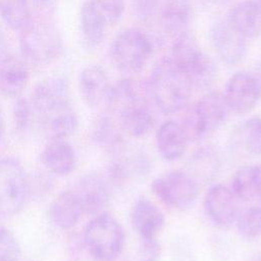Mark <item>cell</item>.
<instances>
[{
  "instance_id": "6da1fadb",
  "label": "cell",
  "mask_w": 261,
  "mask_h": 261,
  "mask_svg": "<svg viewBox=\"0 0 261 261\" xmlns=\"http://www.w3.org/2000/svg\"><path fill=\"white\" fill-rule=\"evenodd\" d=\"M193 85L170 57L160 59L153 67L146 86L148 96L164 114H173L186 108Z\"/></svg>"
},
{
  "instance_id": "7a4b0ae2",
  "label": "cell",
  "mask_w": 261,
  "mask_h": 261,
  "mask_svg": "<svg viewBox=\"0 0 261 261\" xmlns=\"http://www.w3.org/2000/svg\"><path fill=\"white\" fill-rule=\"evenodd\" d=\"M169 57L195 88L206 89L217 76L216 64L202 50L196 36L188 30L174 38Z\"/></svg>"
},
{
  "instance_id": "3957f363",
  "label": "cell",
  "mask_w": 261,
  "mask_h": 261,
  "mask_svg": "<svg viewBox=\"0 0 261 261\" xmlns=\"http://www.w3.org/2000/svg\"><path fill=\"white\" fill-rule=\"evenodd\" d=\"M84 242L97 261H114L123 251L125 232L119 221L107 212L95 215L86 225Z\"/></svg>"
},
{
  "instance_id": "277c9868",
  "label": "cell",
  "mask_w": 261,
  "mask_h": 261,
  "mask_svg": "<svg viewBox=\"0 0 261 261\" xmlns=\"http://www.w3.org/2000/svg\"><path fill=\"white\" fill-rule=\"evenodd\" d=\"M228 113L223 95L209 92L186 113L180 125L189 141H198L220 128L226 122Z\"/></svg>"
},
{
  "instance_id": "5b68a950",
  "label": "cell",
  "mask_w": 261,
  "mask_h": 261,
  "mask_svg": "<svg viewBox=\"0 0 261 261\" xmlns=\"http://www.w3.org/2000/svg\"><path fill=\"white\" fill-rule=\"evenodd\" d=\"M19 47L23 58L36 65L53 62L62 51V39L48 21H32L20 31Z\"/></svg>"
},
{
  "instance_id": "8992f818",
  "label": "cell",
  "mask_w": 261,
  "mask_h": 261,
  "mask_svg": "<svg viewBox=\"0 0 261 261\" xmlns=\"http://www.w3.org/2000/svg\"><path fill=\"white\" fill-rule=\"evenodd\" d=\"M154 53V47L147 34L138 29H126L118 33L110 46L114 65L122 72L141 71Z\"/></svg>"
},
{
  "instance_id": "52a82bcc",
  "label": "cell",
  "mask_w": 261,
  "mask_h": 261,
  "mask_svg": "<svg viewBox=\"0 0 261 261\" xmlns=\"http://www.w3.org/2000/svg\"><path fill=\"white\" fill-rule=\"evenodd\" d=\"M151 189L157 199L175 211L191 209L199 197V184L196 178L179 170L157 176L153 179Z\"/></svg>"
},
{
  "instance_id": "ba28073f",
  "label": "cell",
  "mask_w": 261,
  "mask_h": 261,
  "mask_svg": "<svg viewBox=\"0 0 261 261\" xmlns=\"http://www.w3.org/2000/svg\"><path fill=\"white\" fill-rule=\"evenodd\" d=\"M30 194V182L21 164L12 158L0 159V215L19 213Z\"/></svg>"
},
{
  "instance_id": "9c48e42d",
  "label": "cell",
  "mask_w": 261,
  "mask_h": 261,
  "mask_svg": "<svg viewBox=\"0 0 261 261\" xmlns=\"http://www.w3.org/2000/svg\"><path fill=\"white\" fill-rule=\"evenodd\" d=\"M222 95L229 111L243 115L258 104L261 99V86L253 72L241 70L228 79Z\"/></svg>"
},
{
  "instance_id": "30bf717a",
  "label": "cell",
  "mask_w": 261,
  "mask_h": 261,
  "mask_svg": "<svg viewBox=\"0 0 261 261\" xmlns=\"http://www.w3.org/2000/svg\"><path fill=\"white\" fill-rule=\"evenodd\" d=\"M204 212L207 219L216 227L227 228L236 223L240 213L239 200L224 185L211 186L204 197Z\"/></svg>"
},
{
  "instance_id": "8fae6325",
  "label": "cell",
  "mask_w": 261,
  "mask_h": 261,
  "mask_svg": "<svg viewBox=\"0 0 261 261\" xmlns=\"http://www.w3.org/2000/svg\"><path fill=\"white\" fill-rule=\"evenodd\" d=\"M105 102L110 116L116 122L149 105L142 88L132 79H122L110 86Z\"/></svg>"
},
{
  "instance_id": "7c38bea8",
  "label": "cell",
  "mask_w": 261,
  "mask_h": 261,
  "mask_svg": "<svg viewBox=\"0 0 261 261\" xmlns=\"http://www.w3.org/2000/svg\"><path fill=\"white\" fill-rule=\"evenodd\" d=\"M210 38L218 57L230 66L243 62L247 54V39L225 18L215 22Z\"/></svg>"
},
{
  "instance_id": "4fadbf2b",
  "label": "cell",
  "mask_w": 261,
  "mask_h": 261,
  "mask_svg": "<svg viewBox=\"0 0 261 261\" xmlns=\"http://www.w3.org/2000/svg\"><path fill=\"white\" fill-rule=\"evenodd\" d=\"M162 210L147 198L138 199L130 210V223L140 240H156L165 226Z\"/></svg>"
},
{
  "instance_id": "5bb4252c",
  "label": "cell",
  "mask_w": 261,
  "mask_h": 261,
  "mask_svg": "<svg viewBox=\"0 0 261 261\" xmlns=\"http://www.w3.org/2000/svg\"><path fill=\"white\" fill-rule=\"evenodd\" d=\"M74 192L83 212L93 216L105 212L104 209L110 201V190L107 181L95 173L84 175L79 180Z\"/></svg>"
},
{
  "instance_id": "9a60e30c",
  "label": "cell",
  "mask_w": 261,
  "mask_h": 261,
  "mask_svg": "<svg viewBox=\"0 0 261 261\" xmlns=\"http://www.w3.org/2000/svg\"><path fill=\"white\" fill-rule=\"evenodd\" d=\"M41 115L44 134L51 140H66L79 127V116L69 101L63 102Z\"/></svg>"
},
{
  "instance_id": "2e32d148",
  "label": "cell",
  "mask_w": 261,
  "mask_h": 261,
  "mask_svg": "<svg viewBox=\"0 0 261 261\" xmlns=\"http://www.w3.org/2000/svg\"><path fill=\"white\" fill-rule=\"evenodd\" d=\"M110 89L105 69L98 64H90L82 69L79 75V91L83 101L92 108L106 100Z\"/></svg>"
},
{
  "instance_id": "e0dca14e",
  "label": "cell",
  "mask_w": 261,
  "mask_h": 261,
  "mask_svg": "<svg viewBox=\"0 0 261 261\" xmlns=\"http://www.w3.org/2000/svg\"><path fill=\"white\" fill-rule=\"evenodd\" d=\"M40 159L49 172L60 176L70 174L77 164L76 152L66 140H51L43 149Z\"/></svg>"
},
{
  "instance_id": "ac0fdd59",
  "label": "cell",
  "mask_w": 261,
  "mask_h": 261,
  "mask_svg": "<svg viewBox=\"0 0 261 261\" xmlns=\"http://www.w3.org/2000/svg\"><path fill=\"white\" fill-rule=\"evenodd\" d=\"M34 110L39 114L69 101V84L63 76H50L41 81L31 98Z\"/></svg>"
},
{
  "instance_id": "d6986e66",
  "label": "cell",
  "mask_w": 261,
  "mask_h": 261,
  "mask_svg": "<svg viewBox=\"0 0 261 261\" xmlns=\"http://www.w3.org/2000/svg\"><path fill=\"white\" fill-rule=\"evenodd\" d=\"M30 80V69L23 59L6 56L0 61V93L7 98H18Z\"/></svg>"
},
{
  "instance_id": "ffe728a7",
  "label": "cell",
  "mask_w": 261,
  "mask_h": 261,
  "mask_svg": "<svg viewBox=\"0 0 261 261\" xmlns=\"http://www.w3.org/2000/svg\"><path fill=\"white\" fill-rule=\"evenodd\" d=\"M156 147L160 156L168 162L179 159L186 152L189 139L175 120L164 121L156 132Z\"/></svg>"
},
{
  "instance_id": "44dd1931",
  "label": "cell",
  "mask_w": 261,
  "mask_h": 261,
  "mask_svg": "<svg viewBox=\"0 0 261 261\" xmlns=\"http://www.w3.org/2000/svg\"><path fill=\"white\" fill-rule=\"evenodd\" d=\"M226 19L247 40L261 35V0H244L236 4Z\"/></svg>"
},
{
  "instance_id": "7402d4cb",
  "label": "cell",
  "mask_w": 261,
  "mask_h": 261,
  "mask_svg": "<svg viewBox=\"0 0 261 261\" xmlns=\"http://www.w3.org/2000/svg\"><path fill=\"white\" fill-rule=\"evenodd\" d=\"M83 213L81 203L74 190H65L58 194L49 209L52 223L62 230L74 227Z\"/></svg>"
},
{
  "instance_id": "603a6c76",
  "label": "cell",
  "mask_w": 261,
  "mask_h": 261,
  "mask_svg": "<svg viewBox=\"0 0 261 261\" xmlns=\"http://www.w3.org/2000/svg\"><path fill=\"white\" fill-rule=\"evenodd\" d=\"M230 190L239 201L249 202L261 195V165L248 164L232 175Z\"/></svg>"
},
{
  "instance_id": "cb8c5ba5",
  "label": "cell",
  "mask_w": 261,
  "mask_h": 261,
  "mask_svg": "<svg viewBox=\"0 0 261 261\" xmlns=\"http://www.w3.org/2000/svg\"><path fill=\"white\" fill-rule=\"evenodd\" d=\"M108 28V24L96 11L90 0H87L81 8V30L88 46H99L103 42Z\"/></svg>"
},
{
  "instance_id": "d4e9b609",
  "label": "cell",
  "mask_w": 261,
  "mask_h": 261,
  "mask_svg": "<svg viewBox=\"0 0 261 261\" xmlns=\"http://www.w3.org/2000/svg\"><path fill=\"white\" fill-rule=\"evenodd\" d=\"M233 144L252 156H261V117L252 116L241 122L232 135Z\"/></svg>"
},
{
  "instance_id": "484cf974",
  "label": "cell",
  "mask_w": 261,
  "mask_h": 261,
  "mask_svg": "<svg viewBox=\"0 0 261 261\" xmlns=\"http://www.w3.org/2000/svg\"><path fill=\"white\" fill-rule=\"evenodd\" d=\"M0 17L12 31H22L32 20L29 0H0Z\"/></svg>"
},
{
  "instance_id": "4316f807",
  "label": "cell",
  "mask_w": 261,
  "mask_h": 261,
  "mask_svg": "<svg viewBox=\"0 0 261 261\" xmlns=\"http://www.w3.org/2000/svg\"><path fill=\"white\" fill-rule=\"evenodd\" d=\"M120 127L111 116L99 117L92 129L93 141L104 149H119L122 144V138L119 133Z\"/></svg>"
},
{
  "instance_id": "83f0119b",
  "label": "cell",
  "mask_w": 261,
  "mask_h": 261,
  "mask_svg": "<svg viewBox=\"0 0 261 261\" xmlns=\"http://www.w3.org/2000/svg\"><path fill=\"white\" fill-rule=\"evenodd\" d=\"M117 124L120 129L128 136L140 138L147 135L153 128L155 125V117L148 105L124 117Z\"/></svg>"
},
{
  "instance_id": "f1b7e54d",
  "label": "cell",
  "mask_w": 261,
  "mask_h": 261,
  "mask_svg": "<svg viewBox=\"0 0 261 261\" xmlns=\"http://www.w3.org/2000/svg\"><path fill=\"white\" fill-rule=\"evenodd\" d=\"M239 236L247 241H253L261 237V207L251 206L241 210L236 220Z\"/></svg>"
},
{
  "instance_id": "f546056e",
  "label": "cell",
  "mask_w": 261,
  "mask_h": 261,
  "mask_svg": "<svg viewBox=\"0 0 261 261\" xmlns=\"http://www.w3.org/2000/svg\"><path fill=\"white\" fill-rule=\"evenodd\" d=\"M90 2L108 27L114 25L124 11V0H90Z\"/></svg>"
},
{
  "instance_id": "4dcf8cb0",
  "label": "cell",
  "mask_w": 261,
  "mask_h": 261,
  "mask_svg": "<svg viewBox=\"0 0 261 261\" xmlns=\"http://www.w3.org/2000/svg\"><path fill=\"white\" fill-rule=\"evenodd\" d=\"M21 247L13 232L0 226V261H20Z\"/></svg>"
},
{
  "instance_id": "1f68e13d",
  "label": "cell",
  "mask_w": 261,
  "mask_h": 261,
  "mask_svg": "<svg viewBox=\"0 0 261 261\" xmlns=\"http://www.w3.org/2000/svg\"><path fill=\"white\" fill-rule=\"evenodd\" d=\"M34 113V107L31 99L18 97L13 105L12 120L15 130L22 133L30 126Z\"/></svg>"
},
{
  "instance_id": "d6a6232c",
  "label": "cell",
  "mask_w": 261,
  "mask_h": 261,
  "mask_svg": "<svg viewBox=\"0 0 261 261\" xmlns=\"http://www.w3.org/2000/svg\"><path fill=\"white\" fill-rule=\"evenodd\" d=\"M171 261H198L194 242L190 236L181 233L172 240Z\"/></svg>"
},
{
  "instance_id": "836d02e7",
  "label": "cell",
  "mask_w": 261,
  "mask_h": 261,
  "mask_svg": "<svg viewBox=\"0 0 261 261\" xmlns=\"http://www.w3.org/2000/svg\"><path fill=\"white\" fill-rule=\"evenodd\" d=\"M194 163H195V167L199 168L198 170L200 171V173L204 174L203 176L210 177L215 173L216 168L210 165H207V163L217 164V156L215 155L213 150H211L210 148H203L199 150L198 153L196 154Z\"/></svg>"
},
{
  "instance_id": "e575fe53",
  "label": "cell",
  "mask_w": 261,
  "mask_h": 261,
  "mask_svg": "<svg viewBox=\"0 0 261 261\" xmlns=\"http://www.w3.org/2000/svg\"><path fill=\"white\" fill-rule=\"evenodd\" d=\"M161 0H134V8L137 17L144 22L156 19Z\"/></svg>"
},
{
  "instance_id": "d590c367",
  "label": "cell",
  "mask_w": 261,
  "mask_h": 261,
  "mask_svg": "<svg viewBox=\"0 0 261 261\" xmlns=\"http://www.w3.org/2000/svg\"><path fill=\"white\" fill-rule=\"evenodd\" d=\"M161 255L160 245L156 240H141L139 261H159Z\"/></svg>"
},
{
  "instance_id": "8d00e7d4",
  "label": "cell",
  "mask_w": 261,
  "mask_h": 261,
  "mask_svg": "<svg viewBox=\"0 0 261 261\" xmlns=\"http://www.w3.org/2000/svg\"><path fill=\"white\" fill-rule=\"evenodd\" d=\"M33 2L35 3L36 6L49 10L55 6L57 0H33Z\"/></svg>"
},
{
  "instance_id": "74e56055",
  "label": "cell",
  "mask_w": 261,
  "mask_h": 261,
  "mask_svg": "<svg viewBox=\"0 0 261 261\" xmlns=\"http://www.w3.org/2000/svg\"><path fill=\"white\" fill-rule=\"evenodd\" d=\"M4 129H5V120H4V115H3L2 109H1V107H0V139H1L2 136H3Z\"/></svg>"
},
{
  "instance_id": "f35d334b",
  "label": "cell",
  "mask_w": 261,
  "mask_h": 261,
  "mask_svg": "<svg viewBox=\"0 0 261 261\" xmlns=\"http://www.w3.org/2000/svg\"><path fill=\"white\" fill-rule=\"evenodd\" d=\"M253 74L256 76V79L258 80V82H259V84L261 86V63L256 66V68L253 71Z\"/></svg>"
},
{
  "instance_id": "ab89813d",
  "label": "cell",
  "mask_w": 261,
  "mask_h": 261,
  "mask_svg": "<svg viewBox=\"0 0 261 261\" xmlns=\"http://www.w3.org/2000/svg\"><path fill=\"white\" fill-rule=\"evenodd\" d=\"M252 261H261V255L257 256V257H256V258H254Z\"/></svg>"
},
{
  "instance_id": "60d3db41",
  "label": "cell",
  "mask_w": 261,
  "mask_h": 261,
  "mask_svg": "<svg viewBox=\"0 0 261 261\" xmlns=\"http://www.w3.org/2000/svg\"><path fill=\"white\" fill-rule=\"evenodd\" d=\"M260 199H261V195H260Z\"/></svg>"
}]
</instances>
